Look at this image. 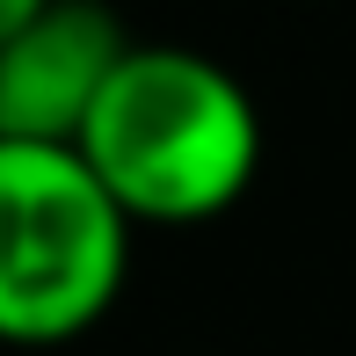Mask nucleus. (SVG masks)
<instances>
[{
  "label": "nucleus",
  "mask_w": 356,
  "mask_h": 356,
  "mask_svg": "<svg viewBox=\"0 0 356 356\" xmlns=\"http://www.w3.org/2000/svg\"><path fill=\"white\" fill-rule=\"evenodd\" d=\"M44 8H51V0H0V44H8L15 29H22V22H37Z\"/></svg>",
  "instance_id": "nucleus-4"
},
{
  "label": "nucleus",
  "mask_w": 356,
  "mask_h": 356,
  "mask_svg": "<svg viewBox=\"0 0 356 356\" xmlns=\"http://www.w3.org/2000/svg\"><path fill=\"white\" fill-rule=\"evenodd\" d=\"M131 211L80 145L0 138V349H66L131 277Z\"/></svg>",
  "instance_id": "nucleus-2"
},
{
  "label": "nucleus",
  "mask_w": 356,
  "mask_h": 356,
  "mask_svg": "<svg viewBox=\"0 0 356 356\" xmlns=\"http://www.w3.org/2000/svg\"><path fill=\"white\" fill-rule=\"evenodd\" d=\"M80 160L131 225H211L262 168V109L254 88L204 44L138 37L80 131Z\"/></svg>",
  "instance_id": "nucleus-1"
},
{
  "label": "nucleus",
  "mask_w": 356,
  "mask_h": 356,
  "mask_svg": "<svg viewBox=\"0 0 356 356\" xmlns=\"http://www.w3.org/2000/svg\"><path fill=\"white\" fill-rule=\"evenodd\" d=\"M131 29L109 0H51L37 22L0 44V138L80 145L109 73L131 51Z\"/></svg>",
  "instance_id": "nucleus-3"
}]
</instances>
